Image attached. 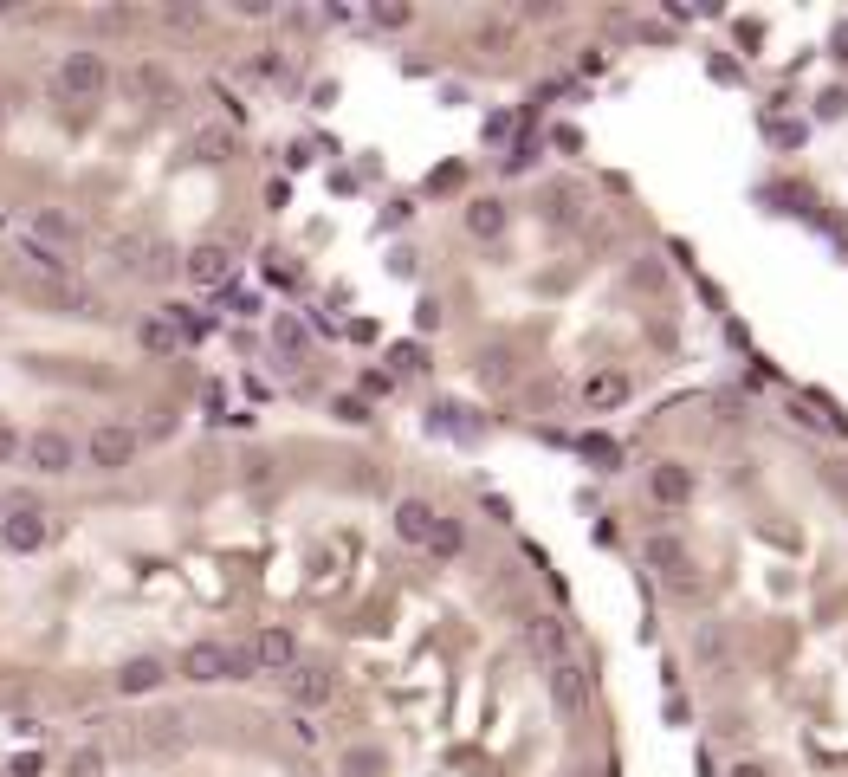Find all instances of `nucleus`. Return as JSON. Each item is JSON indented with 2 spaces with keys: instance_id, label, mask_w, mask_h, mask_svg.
Listing matches in <instances>:
<instances>
[{
  "instance_id": "obj_22",
  "label": "nucleus",
  "mask_w": 848,
  "mask_h": 777,
  "mask_svg": "<svg viewBox=\"0 0 848 777\" xmlns=\"http://www.w3.org/2000/svg\"><path fill=\"white\" fill-rule=\"evenodd\" d=\"M136 344L156 350V357H169V350L182 344V331H175V318H143V324H136Z\"/></svg>"
},
{
  "instance_id": "obj_6",
  "label": "nucleus",
  "mask_w": 848,
  "mask_h": 777,
  "mask_svg": "<svg viewBox=\"0 0 848 777\" xmlns=\"http://www.w3.org/2000/svg\"><path fill=\"white\" fill-rule=\"evenodd\" d=\"M46 544H52V518H46V506H33V499H13L7 518H0V551L33 557V551H46Z\"/></svg>"
},
{
  "instance_id": "obj_30",
  "label": "nucleus",
  "mask_w": 848,
  "mask_h": 777,
  "mask_svg": "<svg viewBox=\"0 0 848 777\" xmlns=\"http://www.w3.org/2000/svg\"><path fill=\"white\" fill-rule=\"evenodd\" d=\"M531 648H544V654H557V648H564V635H557V622H551V616H538V622H531Z\"/></svg>"
},
{
  "instance_id": "obj_42",
  "label": "nucleus",
  "mask_w": 848,
  "mask_h": 777,
  "mask_svg": "<svg viewBox=\"0 0 848 777\" xmlns=\"http://www.w3.org/2000/svg\"><path fill=\"white\" fill-rule=\"evenodd\" d=\"M389 383H395L389 370H369V376H363V389H369V395H389Z\"/></svg>"
},
{
  "instance_id": "obj_8",
  "label": "nucleus",
  "mask_w": 848,
  "mask_h": 777,
  "mask_svg": "<svg viewBox=\"0 0 848 777\" xmlns=\"http://www.w3.org/2000/svg\"><path fill=\"white\" fill-rule=\"evenodd\" d=\"M648 499L661 512H680L700 499V467H687V460H654L648 467Z\"/></svg>"
},
{
  "instance_id": "obj_33",
  "label": "nucleus",
  "mask_w": 848,
  "mask_h": 777,
  "mask_svg": "<svg viewBox=\"0 0 848 777\" xmlns=\"http://www.w3.org/2000/svg\"><path fill=\"white\" fill-rule=\"evenodd\" d=\"M331 415H337V421H350V428H363V421H369V408L357 402V395H337V402H331Z\"/></svg>"
},
{
  "instance_id": "obj_39",
  "label": "nucleus",
  "mask_w": 848,
  "mask_h": 777,
  "mask_svg": "<svg viewBox=\"0 0 848 777\" xmlns=\"http://www.w3.org/2000/svg\"><path fill=\"white\" fill-rule=\"evenodd\" d=\"M726 777H771V765H764V758H738Z\"/></svg>"
},
{
  "instance_id": "obj_31",
  "label": "nucleus",
  "mask_w": 848,
  "mask_h": 777,
  "mask_svg": "<svg viewBox=\"0 0 848 777\" xmlns=\"http://www.w3.org/2000/svg\"><path fill=\"white\" fill-rule=\"evenodd\" d=\"M842 111H848V91H842V85H829L823 98H816V117H823V124H836Z\"/></svg>"
},
{
  "instance_id": "obj_44",
  "label": "nucleus",
  "mask_w": 848,
  "mask_h": 777,
  "mask_svg": "<svg viewBox=\"0 0 848 777\" xmlns=\"http://www.w3.org/2000/svg\"><path fill=\"white\" fill-rule=\"evenodd\" d=\"M570 777H590V771H570Z\"/></svg>"
},
{
  "instance_id": "obj_16",
  "label": "nucleus",
  "mask_w": 848,
  "mask_h": 777,
  "mask_svg": "<svg viewBox=\"0 0 848 777\" xmlns=\"http://www.w3.org/2000/svg\"><path fill=\"white\" fill-rule=\"evenodd\" d=\"M33 305L52 311V318H91V292L72 279H39L33 285Z\"/></svg>"
},
{
  "instance_id": "obj_24",
  "label": "nucleus",
  "mask_w": 848,
  "mask_h": 777,
  "mask_svg": "<svg viewBox=\"0 0 848 777\" xmlns=\"http://www.w3.org/2000/svg\"><path fill=\"white\" fill-rule=\"evenodd\" d=\"M719 654H726V622H700V629H693V661L713 667Z\"/></svg>"
},
{
  "instance_id": "obj_1",
  "label": "nucleus",
  "mask_w": 848,
  "mask_h": 777,
  "mask_svg": "<svg viewBox=\"0 0 848 777\" xmlns=\"http://www.w3.org/2000/svg\"><path fill=\"white\" fill-rule=\"evenodd\" d=\"M253 674H259L253 642H227V635H201L175 661V680H188V687H234V680H253Z\"/></svg>"
},
{
  "instance_id": "obj_40",
  "label": "nucleus",
  "mask_w": 848,
  "mask_h": 777,
  "mask_svg": "<svg viewBox=\"0 0 848 777\" xmlns=\"http://www.w3.org/2000/svg\"><path fill=\"white\" fill-rule=\"evenodd\" d=\"M234 13H240V20H272V7H266V0H240Z\"/></svg>"
},
{
  "instance_id": "obj_28",
  "label": "nucleus",
  "mask_w": 848,
  "mask_h": 777,
  "mask_svg": "<svg viewBox=\"0 0 848 777\" xmlns=\"http://www.w3.org/2000/svg\"><path fill=\"white\" fill-rule=\"evenodd\" d=\"M389 363H395V376H421V370H428V350H421V344H395Z\"/></svg>"
},
{
  "instance_id": "obj_13",
  "label": "nucleus",
  "mask_w": 848,
  "mask_h": 777,
  "mask_svg": "<svg viewBox=\"0 0 848 777\" xmlns=\"http://www.w3.org/2000/svg\"><path fill=\"white\" fill-rule=\"evenodd\" d=\"M460 227H467V240H505V227H512V201L505 195H473L467 208H460Z\"/></svg>"
},
{
  "instance_id": "obj_23",
  "label": "nucleus",
  "mask_w": 848,
  "mask_h": 777,
  "mask_svg": "<svg viewBox=\"0 0 848 777\" xmlns=\"http://www.w3.org/2000/svg\"><path fill=\"white\" fill-rule=\"evenodd\" d=\"M33 234H39V240H59V247H72V240H78V221H72V214H59V208H39V214H33Z\"/></svg>"
},
{
  "instance_id": "obj_3",
  "label": "nucleus",
  "mask_w": 848,
  "mask_h": 777,
  "mask_svg": "<svg viewBox=\"0 0 848 777\" xmlns=\"http://www.w3.org/2000/svg\"><path fill=\"white\" fill-rule=\"evenodd\" d=\"M641 564L667 583V596H680V603L700 596V564H693L687 538H674V531H648V538H641Z\"/></svg>"
},
{
  "instance_id": "obj_35",
  "label": "nucleus",
  "mask_w": 848,
  "mask_h": 777,
  "mask_svg": "<svg viewBox=\"0 0 848 777\" xmlns=\"http://www.w3.org/2000/svg\"><path fill=\"white\" fill-rule=\"evenodd\" d=\"M551 143H557V149H570V156H577V149H583V130H570V124H557V130H551Z\"/></svg>"
},
{
  "instance_id": "obj_18",
  "label": "nucleus",
  "mask_w": 848,
  "mask_h": 777,
  "mask_svg": "<svg viewBox=\"0 0 848 777\" xmlns=\"http://www.w3.org/2000/svg\"><path fill=\"white\" fill-rule=\"evenodd\" d=\"M337 777H389V752L376 739H350L337 752Z\"/></svg>"
},
{
  "instance_id": "obj_11",
  "label": "nucleus",
  "mask_w": 848,
  "mask_h": 777,
  "mask_svg": "<svg viewBox=\"0 0 848 777\" xmlns=\"http://www.w3.org/2000/svg\"><path fill=\"white\" fill-rule=\"evenodd\" d=\"M583 408H590V415H609V408H622L628 395H635V376L622 370V363H596L590 376H583Z\"/></svg>"
},
{
  "instance_id": "obj_38",
  "label": "nucleus",
  "mask_w": 848,
  "mask_h": 777,
  "mask_svg": "<svg viewBox=\"0 0 848 777\" xmlns=\"http://www.w3.org/2000/svg\"><path fill=\"white\" fill-rule=\"evenodd\" d=\"M771 143H777V149H790V143H803V124H771Z\"/></svg>"
},
{
  "instance_id": "obj_32",
  "label": "nucleus",
  "mask_w": 848,
  "mask_h": 777,
  "mask_svg": "<svg viewBox=\"0 0 848 777\" xmlns=\"http://www.w3.org/2000/svg\"><path fill=\"white\" fill-rule=\"evenodd\" d=\"M460 182H467V169H460V162H447V169H434V175H428V188H434V195H454Z\"/></svg>"
},
{
  "instance_id": "obj_7",
  "label": "nucleus",
  "mask_w": 848,
  "mask_h": 777,
  "mask_svg": "<svg viewBox=\"0 0 848 777\" xmlns=\"http://www.w3.org/2000/svg\"><path fill=\"white\" fill-rule=\"evenodd\" d=\"M26 467H33L39 480H72L78 473V441L65 428H33L26 434Z\"/></svg>"
},
{
  "instance_id": "obj_5",
  "label": "nucleus",
  "mask_w": 848,
  "mask_h": 777,
  "mask_svg": "<svg viewBox=\"0 0 848 777\" xmlns=\"http://www.w3.org/2000/svg\"><path fill=\"white\" fill-rule=\"evenodd\" d=\"M188 745V713H175V706H156V713H143L130 726V752L136 758H175Z\"/></svg>"
},
{
  "instance_id": "obj_26",
  "label": "nucleus",
  "mask_w": 848,
  "mask_h": 777,
  "mask_svg": "<svg viewBox=\"0 0 848 777\" xmlns=\"http://www.w3.org/2000/svg\"><path fill=\"white\" fill-rule=\"evenodd\" d=\"M272 344H279L285 357H298V350H305V324H298L292 311H279V318H272Z\"/></svg>"
},
{
  "instance_id": "obj_17",
  "label": "nucleus",
  "mask_w": 848,
  "mask_h": 777,
  "mask_svg": "<svg viewBox=\"0 0 848 777\" xmlns=\"http://www.w3.org/2000/svg\"><path fill=\"white\" fill-rule=\"evenodd\" d=\"M434 525H441V512L428 506V499H395V538L415 544V551H428Z\"/></svg>"
},
{
  "instance_id": "obj_4",
  "label": "nucleus",
  "mask_w": 848,
  "mask_h": 777,
  "mask_svg": "<svg viewBox=\"0 0 848 777\" xmlns=\"http://www.w3.org/2000/svg\"><path fill=\"white\" fill-rule=\"evenodd\" d=\"M136 460H143V428H130V421H98L85 441V467L104 473V480H117V473H130Z\"/></svg>"
},
{
  "instance_id": "obj_29",
  "label": "nucleus",
  "mask_w": 848,
  "mask_h": 777,
  "mask_svg": "<svg viewBox=\"0 0 848 777\" xmlns=\"http://www.w3.org/2000/svg\"><path fill=\"white\" fill-rule=\"evenodd\" d=\"M7 460H26V434L0 415V467H7Z\"/></svg>"
},
{
  "instance_id": "obj_9",
  "label": "nucleus",
  "mask_w": 848,
  "mask_h": 777,
  "mask_svg": "<svg viewBox=\"0 0 848 777\" xmlns=\"http://www.w3.org/2000/svg\"><path fill=\"white\" fill-rule=\"evenodd\" d=\"M175 680V667L162 661L156 648L149 654H130V661H117V674H111V687L123 693V700H149V693H162Z\"/></svg>"
},
{
  "instance_id": "obj_37",
  "label": "nucleus",
  "mask_w": 848,
  "mask_h": 777,
  "mask_svg": "<svg viewBox=\"0 0 848 777\" xmlns=\"http://www.w3.org/2000/svg\"><path fill=\"white\" fill-rule=\"evenodd\" d=\"M415 324H421V331H441V305H434V298H421V311H415Z\"/></svg>"
},
{
  "instance_id": "obj_36",
  "label": "nucleus",
  "mask_w": 848,
  "mask_h": 777,
  "mask_svg": "<svg viewBox=\"0 0 848 777\" xmlns=\"http://www.w3.org/2000/svg\"><path fill=\"white\" fill-rule=\"evenodd\" d=\"M39 771H46V758H39V752H20V758H13V777H39Z\"/></svg>"
},
{
  "instance_id": "obj_12",
  "label": "nucleus",
  "mask_w": 848,
  "mask_h": 777,
  "mask_svg": "<svg viewBox=\"0 0 848 777\" xmlns=\"http://www.w3.org/2000/svg\"><path fill=\"white\" fill-rule=\"evenodd\" d=\"M117 85H123V98H130V104H175V72L162 59H136Z\"/></svg>"
},
{
  "instance_id": "obj_20",
  "label": "nucleus",
  "mask_w": 848,
  "mask_h": 777,
  "mask_svg": "<svg viewBox=\"0 0 848 777\" xmlns=\"http://www.w3.org/2000/svg\"><path fill=\"white\" fill-rule=\"evenodd\" d=\"M460 551H467V525L441 512V525H434V538H428V557H434V564H454Z\"/></svg>"
},
{
  "instance_id": "obj_43",
  "label": "nucleus",
  "mask_w": 848,
  "mask_h": 777,
  "mask_svg": "<svg viewBox=\"0 0 848 777\" xmlns=\"http://www.w3.org/2000/svg\"><path fill=\"white\" fill-rule=\"evenodd\" d=\"M0 130H7V98H0Z\"/></svg>"
},
{
  "instance_id": "obj_10",
  "label": "nucleus",
  "mask_w": 848,
  "mask_h": 777,
  "mask_svg": "<svg viewBox=\"0 0 848 777\" xmlns=\"http://www.w3.org/2000/svg\"><path fill=\"white\" fill-rule=\"evenodd\" d=\"M253 661H259V674H292V667H305V648H298V635L285 629V622H259L253 629Z\"/></svg>"
},
{
  "instance_id": "obj_2",
  "label": "nucleus",
  "mask_w": 848,
  "mask_h": 777,
  "mask_svg": "<svg viewBox=\"0 0 848 777\" xmlns=\"http://www.w3.org/2000/svg\"><path fill=\"white\" fill-rule=\"evenodd\" d=\"M111 85H117L111 52H98V46H72V52H59V65H52V91H59L65 104H98V98H111Z\"/></svg>"
},
{
  "instance_id": "obj_15",
  "label": "nucleus",
  "mask_w": 848,
  "mask_h": 777,
  "mask_svg": "<svg viewBox=\"0 0 848 777\" xmlns=\"http://www.w3.org/2000/svg\"><path fill=\"white\" fill-rule=\"evenodd\" d=\"M182 272H188V285H201V292H214V285H227V279H234V253H227L221 240H208V247H188Z\"/></svg>"
},
{
  "instance_id": "obj_25",
  "label": "nucleus",
  "mask_w": 848,
  "mask_h": 777,
  "mask_svg": "<svg viewBox=\"0 0 848 777\" xmlns=\"http://www.w3.org/2000/svg\"><path fill=\"white\" fill-rule=\"evenodd\" d=\"M65 777H104V745H72V758H65Z\"/></svg>"
},
{
  "instance_id": "obj_34",
  "label": "nucleus",
  "mask_w": 848,
  "mask_h": 777,
  "mask_svg": "<svg viewBox=\"0 0 848 777\" xmlns=\"http://www.w3.org/2000/svg\"><path fill=\"white\" fill-rule=\"evenodd\" d=\"M583 454L603 460V467H615V441H603V434H583Z\"/></svg>"
},
{
  "instance_id": "obj_19",
  "label": "nucleus",
  "mask_w": 848,
  "mask_h": 777,
  "mask_svg": "<svg viewBox=\"0 0 848 777\" xmlns=\"http://www.w3.org/2000/svg\"><path fill=\"white\" fill-rule=\"evenodd\" d=\"M473 376H480L486 389H505V383H518V357L505 344H486L480 357H473Z\"/></svg>"
},
{
  "instance_id": "obj_27",
  "label": "nucleus",
  "mask_w": 848,
  "mask_h": 777,
  "mask_svg": "<svg viewBox=\"0 0 848 777\" xmlns=\"http://www.w3.org/2000/svg\"><path fill=\"white\" fill-rule=\"evenodd\" d=\"M369 26H382V33H408V26H415V7H369Z\"/></svg>"
},
{
  "instance_id": "obj_21",
  "label": "nucleus",
  "mask_w": 848,
  "mask_h": 777,
  "mask_svg": "<svg viewBox=\"0 0 848 777\" xmlns=\"http://www.w3.org/2000/svg\"><path fill=\"white\" fill-rule=\"evenodd\" d=\"M551 693H557V706H564V713H583V667H577V661H557V667H551Z\"/></svg>"
},
{
  "instance_id": "obj_41",
  "label": "nucleus",
  "mask_w": 848,
  "mask_h": 777,
  "mask_svg": "<svg viewBox=\"0 0 848 777\" xmlns=\"http://www.w3.org/2000/svg\"><path fill=\"white\" fill-rule=\"evenodd\" d=\"M551 221H570V188H551Z\"/></svg>"
},
{
  "instance_id": "obj_14",
  "label": "nucleus",
  "mask_w": 848,
  "mask_h": 777,
  "mask_svg": "<svg viewBox=\"0 0 848 777\" xmlns=\"http://www.w3.org/2000/svg\"><path fill=\"white\" fill-rule=\"evenodd\" d=\"M285 693H292V706H298V713H318V706H331L337 680H331V667L305 661V667H292V674H285Z\"/></svg>"
}]
</instances>
